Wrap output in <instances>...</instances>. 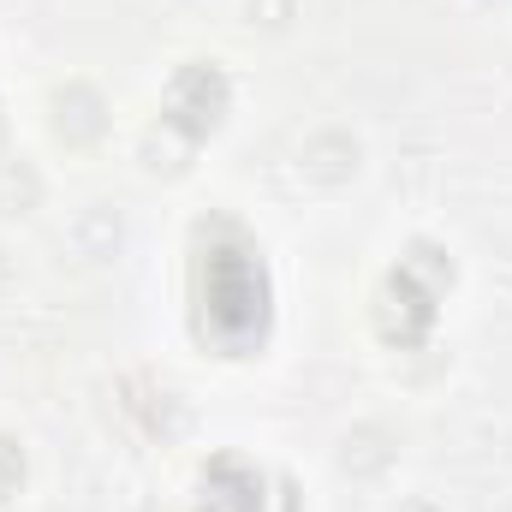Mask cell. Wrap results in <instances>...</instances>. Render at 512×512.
Returning a JSON list of instances; mask_svg holds the SVG:
<instances>
[{
    "label": "cell",
    "mask_w": 512,
    "mask_h": 512,
    "mask_svg": "<svg viewBox=\"0 0 512 512\" xmlns=\"http://www.w3.org/2000/svg\"><path fill=\"white\" fill-rule=\"evenodd\" d=\"M197 298H203V334L245 346L262 316H268V280L251 251H203L197 268Z\"/></svg>",
    "instance_id": "obj_1"
},
{
    "label": "cell",
    "mask_w": 512,
    "mask_h": 512,
    "mask_svg": "<svg viewBox=\"0 0 512 512\" xmlns=\"http://www.w3.org/2000/svg\"><path fill=\"white\" fill-rule=\"evenodd\" d=\"M358 173V137H346V131H316L310 143H304V179H316V185H346Z\"/></svg>",
    "instance_id": "obj_4"
},
{
    "label": "cell",
    "mask_w": 512,
    "mask_h": 512,
    "mask_svg": "<svg viewBox=\"0 0 512 512\" xmlns=\"http://www.w3.org/2000/svg\"><path fill=\"white\" fill-rule=\"evenodd\" d=\"M102 126H108V102H102L90 84L54 90V137H66V143H96Z\"/></svg>",
    "instance_id": "obj_3"
},
{
    "label": "cell",
    "mask_w": 512,
    "mask_h": 512,
    "mask_svg": "<svg viewBox=\"0 0 512 512\" xmlns=\"http://www.w3.org/2000/svg\"><path fill=\"white\" fill-rule=\"evenodd\" d=\"M227 102H233V90H227V78L215 72V66H185L179 78H173V90H167V126H179L185 137H203V131L221 126V114H227Z\"/></svg>",
    "instance_id": "obj_2"
},
{
    "label": "cell",
    "mask_w": 512,
    "mask_h": 512,
    "mask_svg": "<svg viewBox=\"0 0 512 512\" xmlns=\"http://www.w3.org/2000/svg\"><path fill=\"white\" fill-rule=\"evenodd\" d=\"M72 245L90 256V262H102V256L120 251V215L108 209V203H90V215L72 227Z\"/></svg>",
    "instance_id": "obj_8"
},
{
    "label": "cell",
    "mask_w": 512,
    "mask_h": 512,
    "mask_svg": "<svg viewBox=\"0 0 512 512\" xmlns=\"http://www.w3.org/2000/svg\"><path fill=\"white\" fill-rule=\"evenodd\" d=\"M42 203V179L24 155H0V215H30Z\"/></svg>",
    "instance_id": "obj_6"
},
{
    "label": "cell",
    "mask_w": 512,
    "mask_h": 512,
    "mask_svg": "<svg viewBox=\"0 0 512 512\" xmlns=\"http://www.w3.org/2000/svg\"><path fill=\"white\" fill-rule=\"evenodd\" d=\"M405 512H429V507H405Z\"/></svg>",
    "instance_id": "obj_11"
},
{
    "label": "cell",
    "mask_w": 512,
    "mask_h": 512,
    "mask_svg": "<svg viewBox=\"0 0 512 512\" xmlns=\"http://www.w3.org/2000/svg\"><path fill=\"white\" fill-rule=\"evenodd\" d=\"M340 465H346L352 477H382L387 465H393V435H387L382 423H364V429H352V435H346V453H340Z\"/></svg>",
    "instance_id": "obj_5"
},
{
    "label": "cell",
    "mask_w": 512,
    "mask_h": 512,
    "mask_svg": "<svg viewBox=\"0 0 512 512\" xmlns=\"http://www.w3.org/2000/svg\"><path fill=\"white\" fill-rule=\"evenodd\" d=\"M18 483H24V447L0 435V501H6V495H12Z\"/></svg>",
    "instance_id": "obj_9"
},
{
    "label": "cell",
    "mask_w": 512,
    "mask_h": 512,
    "mask_svg": "<svg viewBox=\"0 0 512 512\" xmlns=\"http://www.w3.org/2000/svg\"><path fill=\"white\" fill-rule=\"evenodd\" d=\"M191 143H197V137H185L179 126L161 120V126L143 131V167H149V173H179V167L191 161Z\"/></svg>",
    "instance_id": "obj_7"
},
{
    "label": "cell",
    "mask_w": 512,
    "mask_h": 512,
    "mask_svg": "<svg viewBox=\"0 0 512 512\" xmlns=\"http://www.w3.org/2000/svg\"><path fill=\"white\" fill-rule=\"evenodd\" d=\"M6 286H12V256L0 251V292H6Z\"/></svg>",
    "instance_id": "obj_10"
}]
</instances>
